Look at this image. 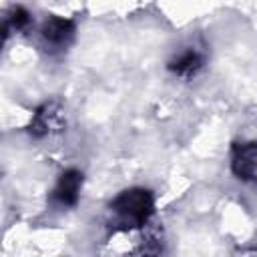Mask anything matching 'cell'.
Listing matches in <instances>:
<instances>
[{"label":"cell","mask_w":257,"mask_h":257,"mask_svg":"<svg viewBox=\"0 0 257 257\" xmlns=\"http://www.w3.org/2000/svg\"><path fill=\"white\" fill-rule=\"evenodd\" d=\"M201 66H203V56H201L199 52H195V50L183 52L179 58H175V60L169 64V68H171L175 74H179V76H193Z\"/></svg>","instance_id":"8992f818"},{"label":"cell","mask_w":257,"mask_h":257,"mask_svg":"<svg viewBox=\"0 0 257 257\" xmlns=\"http://www.w3.org/2000/svg\"><path fill=\"white\" fill-rule=\"evenodd\" d=\"M28 20H30L28 12H26L24 8H16V10L12 12V16H10V26L16 28V30H20V28H24V26L28 24Z\"/></svg>","instance_id":"52a82bcc"},{"label":"cell","mask_w":257,"mask_h":257,"mask_svg":"<svg viewBox=\"0 0 257 257\" xmlns=\"http://www.w3.org/2000/svg\"><path fill=\"white\" fill-rule=\"evenodd\" d=\"M233 171L241 179H253L257 177V145H241L235 149L233 159Z\"/></svg>","instance_id":"3957f363"},{"label":"cell","mask_w":257,"mask_h":257,"mask_svg":"<svg viewBox=\"0 0 257 257\" xmlns=\"http://www.w3.org/2000/svg\"><path fill=\"white\" fill-rule=\"evenodd\" d=\"M54 126H60V110L54 104H44L42 108L36 110L34 120L30 122V133L34 137H42Z\"/></svg>","instance_id":"277c9868"},{"label":"cell","mask_w":257,"mask_h":257,"mask_svg":"<svg viewBox=\"0 0 257 257\" xmlns=\"http://www.w3.org/2000/svg\"><path fill=\"white\" fill-rule=\"evenodd\" d=\"M82 185V175L78 171H66L60 175L54 191H52V199L62 205V207H72L78 201V191Z\"/></svg>","instance_id":"7a4b0ae2"},{"label":"cell","mask_w":257,"mask_h":257,"mask_svg":"<svg viewBox=\"0 0 257 257\" xmlns=\"http://www.w3.org/2000/svg\"><path fill=\"white\" fill-rule=\"evenodd\" d=\"M72 30H74V24L70 20H66V18H50L42 28V36L52 44H62L72 36Z\"/></svg>","instance_id":"5b68a950"},{"label":"cell","mask_w":257,"mask_h":257,"mask_svg":"<svg viewBox=\"0 0 257 257\" xmlns=\"http://www.w3.org/2000/svg\"><path fill=\"white\" fill-rule=\"evenodd\" d=\"M110 209L120 215L122 219L135 223V225H145L147 219L153 213V195L147 189H128L122 191L112 203Z\"/></svg>","instance_id":"6da1fadb"}]
</instances>
